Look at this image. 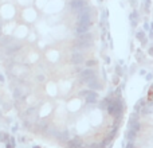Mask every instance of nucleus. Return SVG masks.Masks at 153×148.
<instances>
[{
    "label": "nucleus",
    "mask_w": 153,
    "mask_h": 148,
    "mask_svg": "<svg viewBox=\"0 0 153 148\" xmlns=\"http://www.w3.org/2000/svg\"><path fill=\"white\" fill-rule=\"evenodd\" d=\"M94 78H97V74H95V72L91 67L82 69L81 72H79V79H81V82H83V84H87L89 81H91V79H94Z\"/></svg>",
    "instance_id": "1"
},
{
    "label": "nucleus",
    "mask_w": 153,
    "mask_h": 148,
    "mask_svg": "<svg viewBox=\"0 0 153 148\" xmlns=\"http://www.w3.org/2000/svg\"><path fill=\"white\" fill-rule=\"evenodd\" d=\"M70 10L73 11V12H79V11L82 10L83 7H86L87 5V0H70Z\"/></svg>",
    "instance_id": "2"
},
{
    "label": "nucleus",
    "mask_w": 153,
    "mask_h": 148,
    "mask_svg": "<svg viewBox=\"0 0 153 148\" xmlns=\"http://www.w3.org/2000/svg\"><path fill=\"white\" fill-rule=\"evenodd\" d=\"M71 64L73 65H75V66H79L81 64H83L85 62V57H83V54L82 53H79L78 50H74L73 51V54H71Z\"/></svg>",
    "instance_id": "3"
},
{
    "label": "nucleus",
    "mask_w": 153,
    "mask_h": 148,
    "mask_svg": "<svg viewBox=\"0 0 153 148\" xmlns=\"http://www.w3.org/2000/svg\"><path fill=\"white\" fill-rule=\"evenodd\" d=\"M0 148H13L11 139L4 133H0Z\"/></svg>",
    "instance_id": "4"
},
{
    "label": "nucleus",
    "mask_w": 153,
    "mask_h": 148,
    "mask_svg": "<svg viewBox=\"0 0 153 148\" xmlns=\"http://www.w3.org/2000/svg\"><path fill=\"white\" fill-rule=\"evenodd\" d=\"M85 97H86V102L87 104H95L98 101V94L95 93V90H89Z\"/></svg>",
    "instance_id": "5"
},
{
    "label": "nucleus",
    "mask_w": 153,
    "mask_h": 148,
    "mask_svg": "<svg viewBox=\"0 0 153 148\" xmlns=\"http://www.w3.org/2000/svg\"><path fill=\"white\" fill-rule=\"evenodd\" d=\"M87 87H89V90H98V89H102V85L98 82V78H94L87 82Z\"/></svg>",
    "instance_id": "6"
},
{
    "label": "nucleus",
    "mask_w": 153,
    "mask_h": 148,
    "mask_svg": "<svg viewBox=\"0 0 153 148\" xmlns=\"http://www.w3.org/2000/svg\"><path fill=\"white\" fill-rule=\"evenodd\" d=\"M109 101H110V97H105L102 101H101V104H100V108H101V109H106V108H108V104H109Z\"/></svg>",
    "instance_id": "7"
},
{
    "label": "nucleus",
    "mask_w": 153,
    "mask_h": 148,
    "mask_svg": "<svg viewBox=\"0 0 153 148\" xmlns=\"http://www.w3.org/2000/svg\"><path fill=\"white\" fill-rule=\"evenodd\" d=\"M130 22H132V26L133 27L137 24V12H136V11H133V12L130 13Z\"/></svg>",
    "instance_id": "8"
},
{
    "label": "nucleus",
    "mask_w": 153,
    "mask_h": 148,
    "mask_svg": "<svg viewBox=\"0 0 153 148\" xmlns=\"http://www.w3.org/2000/svg\"><path fill=\"white\" fill-rule=\"evenodd\" d=\"M137 38H138V39H140V40H141V42H143V45H145V43H146V39H145V34H144L143 31H141V32H137Z\"/></svg>",
    "instance_id": "9"
},
{
    "label": "nucleus",
    "mask_w": 153,
    "mask_h": 148,
    "mask_svg": "<svg viewBox=\"0 0 153 148\" xmlns=\"http://www.w3.org/2000/svg\"><path fill=\"white\" fill-rule=\"evenodd\" d=\"M86 65H87V67H93V66L97 65V61H94V59H93V61H87Z\"/></svg>",
    "instance_id": "10"
},
{
    "label": "nucleus",
    "mask_w": 153,
    "mask_h": 148,
    "mask_svg": "<svg viewBox=\"0 0 153 148\" xmlns=\"http://www.w3.org/2000/svg\"><path fill=\"white\" fill-rule=\"evenodd\" d=\"M126 148H136V146H134V143H133V141H129V143H128V146H126Z\"/></svg>",
    "instance_id": "11"
},
{
    "label": "nucleus",
    "mask_w": 153,
    "mask_h": 148,
    "mask_svg": "<svg viewBox=\"0 0 153 148\" xmlns=\"http://www.w3.org/2000/svg\"><path fill=\"white\" fill-rule=\"evenodd\" d=\"M145 7H146V10H149V7H151V0H145Z\"/></svg>",
    "instance_id": "12"
},
{
    "label": "nucleus",
    "mask_w": 153,
    "mask_h": 148,
    "mask_svg": "<svg viewBox=\"0 0 153 148\" xmlns=\"http://www.w3.org/2000/svg\"><path fill=\"white\" fill-rule=\"evenodd\" d=\"M117 74H118V75H122V72H121V66H117Z\"/></svg>",
    "instance_id": "13"
},
{
    "label": "nucleus",
    "mask_w": 153,
    "mask_h": 148,
    "mask_svg": "<svg viewBox=\"0 0 153 148\" xmlns=\"http://www.w3.org/2000/svg\"><path fill=\"white\" fill-rule=\"evenodd\" d=\"M149 54H151V55H153V46L151 49H149Z\"/></svg>",
    "instance_id": "14"
},
{
    "label": "nucleus",
    "mask_w": 153,
    "mask_h": 148,
    "mask_svg": "<svg viewBox=\"0 0 153 148\" xmlns=\"http://www.w3.org/2000/svg\"><path fill=\"white\" fill-rule=\"evenodd\" d=\"M100 1H101V0H100Z\"/></svg>",
    "instance_id": "15"
},
{
    "label": "nucleus",
    "mask_w": 153,
    "mask_h": 148,
    "mask_svg": "<svg viewBox=\"0 0 153 148\" xmlns=\"http://www.w3.org/2000/svg\"><path fill=\"white\" fill-rule=\"evenodd\" d=\"M152 87H153V86H152Z\"/></svg>",
    "instance_id": "16"
}]
</instances>
